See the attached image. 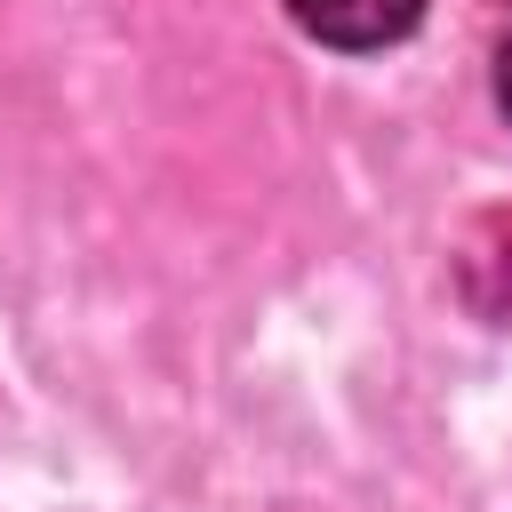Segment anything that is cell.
<instances>
[{
	"instance_id": "obj_1",
	"label": "cell",
	"mask_w": 512,
	"mask_h": 512,
	"mask_svg": "<svg viewBox=\"0 0 512 512\" xmlns=\"http://www.w3.org/2000/svg\"><path fill=\"white\" fill-rule=\"evenodd\" d=\"M288 16L328 48H384L424 16V0H288Z\"/></svg>"
},
{
	"instance_id": "obj_2",
	"label": "cell",
	"mask_w": 512,
	"mask_h": 512,
	"mask_svg": "<svg viewBox=\"0 0 512 512\" xmlns=\"http://www.w3.org/2000/svg\"><path fill=\"white\" fill-rule=\"evenodd\" d=\"M456 288L480 320H512V208L480 216L456 248Z\"/></svg>"
},
{
	"instance_id": "obj_3",
	"label": "cell",
	"mask_w": 512,
	"mask_h": 512,
	"mask_svg": "<svg viewBox=\"0 0 512 512\" xmlns=\"http://www.w3.org/2000/svg\"><path fill=\"white\" fill-rule=\"evenodd\" d=\"M496 104H504V120H512V40L496 48Z\"/></svg>"
}]
</instances>
